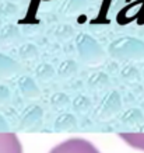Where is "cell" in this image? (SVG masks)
I'll return each instance as SVG.
<instances>
[{
	"instance_id": "cell-1",
	"label": "cell",
	"mask_w": 144,
	"mask_h": 153,
	"mask_svg": "<svg viewBox=\"0 0 144 153\" xmlns=\"http://www.w3.org/2000/svg\"><path fill=\"white\" fill-rule=\"evenodd\" d=\"M108 53L118 60H144V41L134 37L116 38L108 45Z\"/></svg>"
},
{
	"instance_id": "cell-2",
	"label": "cell",
	"mask_w": 144,
	"mask_h": 153,
	"mask_svg": "<svg viewBox=\"0 0 144 153\" xmlns=\"http://www.w3.org/2000/svg\"><path fill=\"white\" fill-rule=\"evenodd\" d=\"M76 49L83 63L88 66L101 65L107 59V52L101 44L87 33H80L74 39Z\"/></svg>"
},
{
	"instance_id": "cell-3",
	"label": "cell",
	"mask_w": 144,
	"mask_h": 153,
	"mask_svg": "<svg viewBox=\"0 0 144 153\" xmlns=\"http://www.w3.org/2000/svg\"><path fill=\"white\" fill-rule=\"evenodd\" d=\"M49 153H101L97 146L84 138H70L56 145Z\"/></svg>"
},
{
	"instance_id": "cell-4",
	"label": "cell",
	"mask_w": 144,
	"mask_h": 153,
	"mask_svg": "<svg viewBox=\"0 0 144 153\" xmlns=\"http://www.w3.org/2000/svg\"><path fill=\"white\" fill-rule=\"evenodd\" d=\"M23 39L21 31L15 24H6L0 28V45L1 47H11L17 45Z\"/></svg>"
},
{
	"instance_id": "cell-5",
	"label": "cell",
	"mask_w": 144,
	"mask_h": 153,
	"mask_svg": "<svg viewBox=\"0 0 144 153\" xmlns=\"http://www.w3.org/2000/svg\"><path fill=\"white\" fill-rule=\"evenodd\" d=\"M0 153H23L18 136L13 132H0Z\"/></svg>"
},
{
	"instance_id": "cell-6",
	"label": "cell",
	"mask_w": 144,
	"mask_h": 153,
	"mask_svg": "<svg viewBox=\"0 0 144 153\" xmlns=\"http://www.w3.org/2000/svg\"><path fill=\"white\" fill-rule=\"evenodd\" d=\"M87 3L88 0H63L59 7V14L63 17H74L85 10Z\"/></svg>"
},
{
	"instance_id": "cell-7",
	"label": "cell",
	"mask_w": 144,
	"mask_h": 153,
	"mask_svg": "<svg viewBox=\"0 0 144 153\" xmlns=\"http://www.w3.org/2000/svg\"><path fill=\"white\" fill-rule=\"evenodd\" d=\"M21 70V65L17 60L0 52V79H10Z\"/></svg>"
},
{
	"instance_id": "cell-8",
	"label": "cell",
	"mask_w": 144,
	"mask_h": 153,
	"mask_svg": "<svg viewBox=\"0 0 144 153\" xmlns=\"http://www.w3.org/2000/svg\"><path fill=\"white\" fill-rule=\"evenodd\" d=\"M18 88L20 91L23 93L24 97L27 98H37L39 96V87L37 86V82L35 79H32L31 76H20L18 77Z\"/></svg>"
},
{
	"instance_id": "cell-9",
	"label": "cell",
	"mask_w": 144,
	"mask_h": 153,
	"mask_svg": "<svg viewBox=\"0 0 144 153\" xmlns=\"http://www.w3.org/2000/svg\"><path fill=\"white\" fill-rule=\"evenodd\" d=\"M87 84L90 88L94 90H102L107 88L111 84V79L108 76L107 72H94L93 74H90L87 79Z\"/></svg>"
},
{
	"instance_id": "cell-10",
	"label": "cell",
	"mask_w": 144,
	"mask_h": 153,
	"mask_svg": "<svg viewBox=\"0 0 144 153\" xmlns=\"http://www.w3.org/2000/svg\"><path fill=\"white\" fill-rule=\"evenodd\" d=\"M57 74V70L51 65V63H46V62H42L35 68V77H37L38 82H51L56 77Z\"/></svg>"
},
{
	"instance_id": "cell-11",
	"label": "cell",
	"mask_w": 144,
	"mask_h": 153,
	"mask_svg": "<svg viewBox=\"0 0 144 153\" xmlns=\"http://www.w3.org/2000/svg\"><path fill=\"white\" fill-rule=\"evenodd\" d=\"M79 72V63L74 59H66L63 60L59 68H57V76L60 79H71L73 76H76Z\"/></svg>"
},
{
	"instance_id": "cell-12",
	"label": "cell",
	"mask_w": 144,
	"mask_h": 153,
	"mask_svg": "<svg viewBox=\"0 0 144 153\" xmlns=\"http://www.w3.org/2000/svg\"><path fill=\"white\" fill-rule=\"evenodd\" d=\"M18 56L23 60L32 62V60H37L39 58V49L32 42H24L18 48Z\"/></svg>"
},
{
	"instance_id": "cell-13",
	"label": "cell",
	"mask_w": 144,
	"mask_h": 153,
	"mask_svg": "<svg viewBox=\"0 0 144 153\" xmlns=\"http://www.w3.org/2000/svg\"><path fill=\"white\" fill-rule=\"evenodd\" d=\"M119 136L133 149L144 152V132H125L119 134Z\"/></svg>"
},
{
	"instance_id": "cell-14",
	"label": "cell",
	"mask_w": 144,
	"mask_h": 153,
	"mask_svg": "<svg viewBox=\"0 0 144 153\" xmlns=\"http://www.w3.org/2000/svg\"><path fill=\"white\" fill-rule=\"evenodd\" d=\"M120 77L122 80L125 82H129V83H136V82H140L141 80V73L140 70L133 65H126L120 69Z\"/></svg>"
},
{
	"instance_id": "cell-15",
	"label": "cell",
	"mask_w": 144,
	"mask_h": 153,
	"mask_svg": "<svg viewBox=\"0 0 144 153\" xmlns=\"http://www.w3.org/2000/svg\"><path fill=\"white\" fill-rule=\"evenodd\" d=\"M74 28L71 27L70 24H59L57 27L55 28V37L57 41H69V39H71V38L74 37Z\"/></svg>"
},
{
	"instance_id": "cell-16",
	"label": "cell",
	"mask_w": 144,
	"mask_h": 153,
	"mask_svg": "<svg viewBox=\"0 0 144 153\" xmlns=\"http://www.w3.org/2000/svg\"><path fill=\"white\" fill-rule=\"evenodd\" d=\"M18 14V6L11 1H3L0 4V19H14Z\"/></svg>"
},
{
	"instance_id": "cell-17",
	"label": "cell",
	"mask_w": 144,
	"mask_h": 153,
	"mask_svg": "<svg viewBox=\"0 0 144 153\" xmlns=\"http://www.w3.org/2000/svg\"><path fill=\"white\" fill-rule=\"evenodd\" d=\"M69 101V98L65 93H56L52 96V104L55 105H66Z\"/></svg>"
},
{
	"instance_id": "cell-18",
	"label": "cell",
	"mask_w": 144,
	"mask_h": 153,
	"mask_svg": "<svg viewBox=\"0 0 144 153\" xmlns=\"http://www.w3.org/2000/svg\"><path fill=\"white\" fill-rule=\"evenodd\" d=\"M90 105V100L85 96H79V97L74 100V107L77 110H83V108H87Z\"/></svg>"
},
{
	"instance_id": "cell-19",
	"label": "cell",
	"mask_w": 144,
	"mask_h": 153,
	"mask_svg": "<svg viewBox=\"0 0 144 153\" xmlns=\"http://www.w3.org/2000/svg\"><path fill=\"white\" fill-rule=\"evenodd\" d=\"M9 98H10V90L6 86L0 84V104L6 102Z\"/></svg>"
},
{
	"instance_id": "cell-20",
	"label": "cell",
	"mask_w": 144,
	"mask_h": 153,
	"mask_svg": "<svg viewBox=\"0 0 144 153\" xmlns=\"http://www.w3.org/2000/svg\"><path fill=\"white\" fill-rule=\"evenodd\" d=\"M0 129H6V122L1 118H0ZM0 132H3V131H0Z\"/></svg>"
},
{
	"instance_id": "cell-21",
	"label": "cell",
	"mask_w": 144,
	"mask_h": 153,
	"mask_svg": "<svg viewBox=\"0 0 144 153\" xmlns=\"http://www.w3.org/2000/svg\"><path fill=\"white\" fill-rule=\"evenodd\" d=\"M143 77H144V69H143Z\"/></svg>"
}]
</instances>
